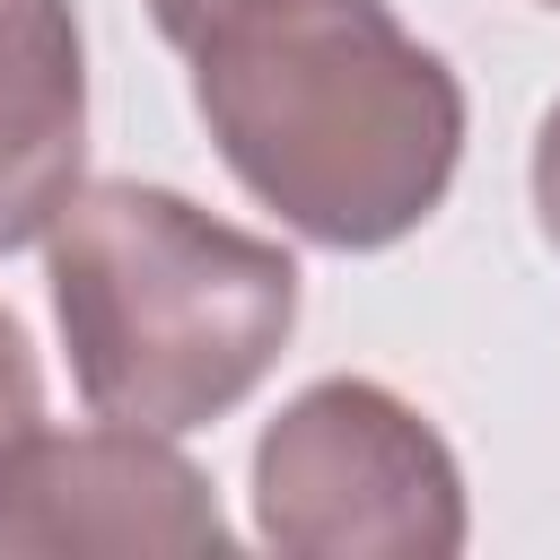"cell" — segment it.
I'll return each mask as SVG.
<instances>
[{
    "label": "cell",
    "instance_id": "obj_1",
    "mask_svg": "<svg viewBox=\"0 0 560 560\" xmlns=\"http://www.w3.org/2000/svg\"><path fill=\"white\" fill-rule=\"evenodd\" d=\"M192 61L228 175L306 245L376 254L429 228L464 166V79L385 0H149Z\"/></svg>",
    "mask_w": 560,
    "mask_h": 560
},
{
    "label": "cell",
    "instance_id": "obj_2",
    "mask_svg": "<svg viewBox=\"0 0 560 560\" xmlns=\"http://www.w3.org/2000/svg\"><path fill=\"white\" fill-rule=\"evenodd\" d=\"M79 402L131 429L228 420L298 332V262L166 184H79L44 228Z\"/></svg>",
    "mask_w": 560,
    "mask_h": 560
},
{
    "label": "cell",
    "instance_id": "obj_3",
    "mask_svg": "<svg viewBox=\"0 0 560 560\" xmlns=\"http://www.w3.org/2000/svg\"><path fill=\"white\" fill-rule=\"evenodd\" d=\"M254 534L289 560H446L472 534L464 464L376 376H324L254 438Z\"/></svg>",
    "mask_w": 560,
    "mask_h": 560
},
{
    "label": "cell",
    "instance_id": "obj_4",
    "mask_svg": "<svg viewBox=\"0 0 560 560\" xmlns=\"http://www.w3.org/2000/svg\"><path fill=\"white\" fill-rule=\"evenodd\" d=\"M70 551H228V516L210 472L131 420L96 429H26L0 455V560H70Z\"/></svg>",
    "mask_w": 560,
    "mask_h": 560
},
{
    "label": "cell",
    "instance_id": "obj_5",
    "mask_svg": "<svg viewBox=\"0 0 560 560\" xmlns=\"http://www.w3.org/2000/svg\"><path fill=\"white\" fill-rule=\"evenodd\" d=\"M88 166V35L70 0H0V254L35 245Z\"/></svg>",
    "mask_w": 560,
    "mask_h": 560
},
{
    "label": "cell",
    "instance_id": "obj_6",
    "mask_svg": "<svg viewBox=\"0 0 560 560\" xmlns=\"http://www.w3.org/2000/svg\"><path fill=\"white\" fill-rule=\"evenodd\" d=\"M26 429H44V368H35V350H26V324L0 306V455H9Z\"/></svg>",
    "mask_w": 560,
    "mask_h": 560
},
{
    "label": "cell",
    "instance_id": "obj_7",
    "mask_svg": "<svg viewBox=\"0 0 560 560\" xmlns=\"http://www.w3.org/2000/svg\"><path fill=\"white\" fill-rule=\"evenodd\" d=\"M534 228H542V245L560 254V96H551L542 122H534Z\"/></svg>",
    "mask_w": 560,
    "mask_h": 560
},
{
    "label": "cell",
    "instance_id": "obj_8",
    "mask_svg": "<svg viewBox=\"0 0 560 560\" xmlns=\"http://www.w3.org/2000/svg\"><path fill=\"white\" fill-rule=\"evenodd\" d=\"M542 9H560V0H542Z\"/></svg>",
    "mask_w": 560,
    "mask_h": 560
}]
</instances>
